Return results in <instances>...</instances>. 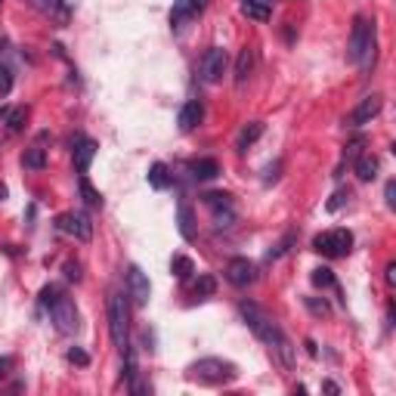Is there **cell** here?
Returning <instances> with one entry per match:
<instances>
[{
	"instance_id": "1",
	"label": "cell",
	"mask_w": 396,
	"mask_h": 396,
	"mask_svg": "<svg viewBox=\"0 0 396 396\" xmlns=\"http://www.w3.org/2000/svg\"><path fill=\"white\" fill-rule=\"evenodd\" d=\"M239 313L245 316L248 328H251V331L257 334V338L263 340L266 346H270L272 356H276L278 362L285 365V368H291V365H294V346H291V340L285 338L282 328L276 325V319H272L270 313H263L257 303H248V300L239 303Z\"/></svg>"
},
{
	"instance_id": "2",
	"label": "cell",
	"mask_w": 396,
	"mask_h": 396,
	"mask_svg": "<svg viewBox=\"0 0 396 396\" xmlns=\"http://www.w3.org/2000/svg\"><path fill=\"white\" fill-rule=\"evenodd\" d=\"M41 303L50 309V319H53V325L59 328L62 334H74V331L80 328L78 307H74V300L62 294L56 285H47V288L41 291Z\"/></svg>"
},
{
	"instance_id": "3",
	"label": "cell",
	"mask_w": 396,
	"mask_h": 396,
	"mask_svg": "<svg viewBox=\"0 0 396 396\" xmlns=\"http://www.w3.org/2000/svg\"><path fill=\"white\" fill-rule=\"evenodd\" d=\"M375 22H368V19L356 16L353 19V31H350V43H346V59L356 62V65H362L365 72H368L371 65H375Z\"/></svg>"
},
{
	"instance_id": "4",
	"label": "cell",
	"mask_w": 396,
	"mask_h": 396,
	"mask_svg": "<svg viewBox=\"0 0 396 396\" xmlns=\"http://www.w3.org/2000/svg\"><path fill=\"white\" fill-rule=\"evenodd\" d=\"M186 375L192 377V381L198 384H229L239 377V371H235L232 362H226V359H217V356H204L198 359V362H192L189 368H186Z\"/></svg>"
},
{
	"instance_id": "5",
	"label": "cell",
	"mask_w": 396,
	"mask_h": 396,
	"mask_svg": "<svg viewBox=\"0 0 396 396\" xmlns=\"http://www.w3.org/2000/svg\"><path fill=\"white\" fill-rule=\"evenodd\" d=\"M109 331H111V344H115L121 353H127V346H130V319H127V300H124V294L109 297Z\"/></svg>"
},
{
	"instance_id": "6",
	"label": "cell",
	"mask_w": 396,
	"mask_h": 396,
	"mask_svg": "<svg viewBox=\"0 0 396 396\" xmlns=\"http://www.w3.org/2000/svg\"><path fill=\"white\" fill-rule=\"evenodd\" d=\"M313 251H319L322 257H346L353 251V232L350 229H328V232L316 235L313 239Z\"/></svg>"
},
{
	"instance_id": "7",
	"label": "cell",
	"mask_w": 396,
	"mask_h": 396,
	"mask_svg": "<svg viewBox=\"0 0 396 396\" xmlns=\"http://www.w3.org/2000/svg\"><path fill=\"white\" fill-rule=\"evenodd\" d=\"M56 229L78 241H90L93 239V223H90V214L84 210H65V214L56 217Z\"/></svg>"
},
{
	"instance_id": "8",
	"label": "cell",
	"mask_w": 396,
	"mask_h": 396,
	"mask_svg": "<svg viewBox=\"0 0 396 396\" xmlns=\"http://www.w3.org/2000/svg\"><path fill=\"white\" fill-rule=\"evenodd\" d=\"M229 68V56L223 47H210L208 53L201 56V62H198V74H201L204 84H217V80L226 74Z\"/></svg>"
},
{
	"instance_id": "9",
	"label": "cell",
	"mask_w": 396,
	"mask_h": 396,
	"mask_svg": "<svg viewBox=\"0 0 396 396\" xmlns=\"http://www.w3.org/2000/svg\"><path fill=\"white\" fill-rule=\"evenodd\" d=\"M381 105H384V99L377 96V93H368V96H362L359 99V105L346 115V124L350 127H362V124H371L377 115H381Z\"/></svg>"
},
{
	"instance_id": "10",
	"label": "cell",
	"mask_w": 396,
	"mask_h": 396,
	"mask_svg": "<svg viewBox=\"0 0 396 396\" xmlns=\"http://www.w3.org/2000/svg\"><path fill=\"white\" fill-rule=\"evenodd\" d=\"M254 278H257V266L248 257H232L226 263V282L235 285V288H248Z\"/></svg>"
},
{
	"instance_id": "11",
	"label": "cell",
	"mask_w": 396,
	"mask_h": 396,
	"mask_svg": "<svg viewBox=\"0 0 396 396\" xmlns=\"http://www.w3.org/2000/svg\"><path fill=\"white\" fill-rule=\"evenodd\" d=\"M127 291H130V297H133L140 307H146L148 297H152V285H148V276H146V272H142L136 263L127 266Z\"/></svg>"
},
{
	"instance_id": "12",
	"label": "cell",
	"mask_w": 396,
	"mask_h": 396,
	"mask_svg": "<svg viewBox=\"0 0 396 396\" xmlns=\"http://www.w3.org/2000/svg\"><path fill=\"white\" fill-rule=\"evenodd\" d=\"M72 155H74V167H78V173L84 177V173L90 170V164H93L96 142H93L90 136H74V140H72Z\"/></svg>"
},
{
	"instance_id": "13",
	"label": "cell",
	"mask_w": 396,
	"mask_h": 396,
	"mask_svg": "<svg viewBox=\"0 0 396 396\" xmlns=\"http://www.w3.org/2000/svg\"><path fill=\"white\" fill-rule=\"evenodd\" d=\"M204 10V3H198V0H173V10H170V25L173 28H183V25H189L192 19H198Z\"/></svg>"
},
{
	"instance_id": "14",
	"label": "cell",
	"mask_w": 396,
	"mask_h": 396,
	"mask_svg": "<svg viewBox=\"0 0 396 396\" xmlns=\"http://www.w3.org/2000/svg\"><path fill=\"white\" fill-rule=\"evenodd\" d=\"M43 142H47V133H41L28 148H25V155H22L25 170H43V167H47V148H43Z\"/></svg>"
},
{
	"instance_id": "15",
	"label": "cell",
	"mask_w": 396,
	"mask_h": 396,
	"mask_svg": "<svg viewBox=\"0 0 396 396\" xmlns=\"http://www.w3.org/2000/svg\"><path fill=\"white\" fill-rule=\"evenodd\" d=\"M201 118H204V105L198 102V99H189V102L179 109L177 124H179V130H183V133H189V130H195L198 124H201Z\"/></svg>"
},
{
	"instance_id": "16",
	"label": "cell",
	"mask_w": 396,
	"mask_h": 396,
	"mask_svg": "<svg viewBox=\"0 0 396 396\" xmlns=\"http://www.w3.org/2000/svg\"><path fill=\"white\" fill-rule=\"evenodd\" d=\"M353 170H356V177L362 179V183H368V179L377 177V158L371 152H359L356 158H353Z\"/></svg>"
},
{
	"instance_id": "17",
	"label": "cell",
	"mask_w": 396,
	"mask_h": 396,
	"mask_svg": "<svg viewBox=\"0 0 396 396\" xmlns=\"http://www.w3.org/2000/svg\"><path fill=\"white\" fill-rule=\"evenodd\" d=\"M37 6H41V10L47 12L56 25H65L68 16H72V6H68V0H37Z\"/></svg>"
},
{
	"instance_id": "18",
	"label": "cell",
	"mask_w": 396,
	"mask_h": 396,
	"mask_svg": "<svg viewBox=\"0 0 396 396\" xmlns=\"http://www.w3.org/2000/svg\"><path fill=\"white\" fill-rule=\"evenodd\" d=\"M189 173H192V179H214L217 173H220V164H217V158H195V161H189Z\"/></svg>"
},
{
	"instance_id": "19",
	"label": "cell",
	"mask_w": 396,
	"mask_h": 396,
	"mask_svg": "<svg viewBox=\"0 0 396 396\" xmlns=\"http://www.w3.org/2000/svg\"><path fill=\"white\" fill-rule=\"evenodd\" d=\"M251 72H254V47H245L239 53V59H235V84L245 87Z\"/></svg>"
},
{
	"instance_id": "20",
	"label": "cell",
	"mask_w": 396,
	"mask_h": 396,
	"mask_svg": "<svg viewBox=\"0 0 396 396\" xmlns=\"http://www.w3.org/2000/svg\"><path fill=\"white\" fill-rule=\"evenodd\" d=\"M177 223H179V235H183L186 241H195V214H192V208L186 201H179L177 208Z\"/></svg>"
},
{
	"instance_id": "21",
	"label": "cell",
	"mask_w": 396,
	"mask_h": 396,
	"mask_svg": "<svg viewBox=\"0 0 396 396\" xmlns=\"http://www.w3.org/2000/svg\"><path fill=\"white\" fill-rule=\"evenodd\" d=\"M241 12L248 19H254V22H270L272 3H266V0H241Z\"/></svg>"
},
{
	"instance_id": "22",
	"label": "cell",
	"mask_w": 396,
	"mask_h": 396,
	"mask_svg": "<svg viewBox=\"0 0 396 396\" xmlns=\"http://www.w3.org/2000/svg\"><path fill=\"white\" fill-rule=\"evenodd\" d=\"M260 136H263V121L245 124V127H241V133H239V140H235V148H239V152H248V146H254Z\"/></svg>"
},
{
	"instance_id": "23",
	"label": "cell",
	"mask_w": 396,
	"mask_h": 396,
	"mask_svg": "<svg viewBox=\"0 0 396 396\" xmlns=\"http://www.w3.org/2000/svg\"><path fill=\"white\" fill-rule=\"evenodd\" d=\"M294 241H297V232L291 229V232H285L282 239H278L276 245H272L270 251H266V260H278V257H285V254L291 251V245H294Z\"/></svg>"
},
{
	"instance_id": "24",
	"label": "cell",
	"mask_w": 396,
	"mask_h": 396,
	"mask_svg": "<svg viewBox=\"0 0 396 396\" xmlns=\"http://www.w3.org/2000/svg\"><path fill=\"white\" fill-rule=\"evenodd\" d=\"M80 198L87 208H102V195H99V189H93L87 177H80Z\"/></svg>"
},
{
	"instance_id": "25",
	"label": "cell",
	"mask_w": 396,
	"mask_h": 396,
	"mask_svg": "<svg viewBox=\"0 0 396 396\" xmlns=\"http://www.w3.org/2000/svg\"><path fill=\"white\" fill-rule=\"evenodd\" d=\"M148 183H152L155 189H167V183H170V177H167V164L155 161V164L148 167Z\"/></svg>"
},
{
	"instance_id": "26",
	"label": "cell",
	"mask_w": 396,
	"mask_h": 396,
	"mask_svg": "<svg viewBox=\"0 0 396 396\" xmlns=\"http://www.w3.org/2000/svg\"><path fill=\"white\" fill-rule=\"evenodd\" d=\"M170 272H173L177 278H189L192 272H195V263H192L189 257H183V254H177V257L170 260Z\"/></svg>"
},
{
	"instance_id": "27",
	"label": "cell",
	"mask_w": 396,
	"mask_h": 396,
	"mask_svg": "<svg viewBox=\"0 0 396 396\" xmlns=\"http://www.w3.org/2000/svg\"><path fill=\"white\" fill-rule=\"evenodd\" d=\"M192 291H195V297H210L217 291V278L208 276V272H201V276L195 278V285H192Z\"/></svg>"
},
{
	"instance_id": "28",
	"label": "cell",
	"mask_w": 396,
	"mask_h": 396,
	"mask_svg": "<svg viewBox=\"0 0 396 396\" xmlns=\"http://www.w3.org/2000/svg\"><path fill=\"white\" fill-rule=\"evenodd\" d=\"M204 204H208L210 210H220V208H232V195H226V192H204Z\"/></svg>"
},
{
	"instance_id": "29",
	"label": "cell",
	"mask_w": 396,
	"mask_h": 396,
	"mask_svg": "<svg viewBox=\"0 0 396 396\" xmlns=\"http://www.w3.org/2000/svg\"><path fill=\"white\" fill-rule=\"evenodd\" d=\"M309 278H313L316 288H334V285H338V282H334V272L328 270V266H319V270H313V276H309Z\"/></svg>"
},
{
	"instance_id": "30",
	"label": "cell",
	"mask_w": 396,
	"mask_h": 396,
	"mask_svg": "<svg viewBox=\"0 0 396 396\" xmlns=\"http://www.w3.org/2000/svg\"><path fill=\"white\" fill-rule=\"evenodd\" d=\"M25 118H28V109H10V115L3 118V121L10 124V133H19V130L25 127Z\"/></svg>"
},
{
	"instance_id": "31",
	"label": "cell",
	"mask_w": 396,
	"mask_h": 396,
	"mask_svg": "<svg viewBox=\"0 0 396 396\" xmlns=\"http://www.w3.org/2000/svg\"><path fill=\"white\" fill-rule=\"evenodd\" d=\"M235 223V208H220V210H214V226L217 229H226V226H232Z\"/></svg>"
},
{
	"instance_id": "32",
	"label": "cell",
	"mask_w": 396,
	"mask_h": 396,
	"mask_svg": "<svg viewBox=\"0 0 396 396\" xmlns=\"http://www.w3.org/2000/svg\"><path fill=\"white\" fill-rule=\"evenodd\" d=\"M350 201V189H338L331 195V201H328V210H338V208H344V204Z\"/></svg>"
},
{
	"instance_id": "33",
	"label": "cell",
	"mask_w": 396,
	"mask_h": 396,
	"mask_svg": "<svg viewBox=\"0 0 396 396\" xmlns=\"http://www.w3.org/2000/svg\"><path fill=\"white\" fill-rule=\"evenodd\" d=\"M68 362H74V365H80V368H84V365H90V356H87L80 346H72V350H68Z\"/></svg>"
},
{
	"instance_id": "34",
	"label": "cell",
	"mask_w": 396,
	"mask_h": 396,
	"mask_svg": "<svg viewBox=\"0 0 396 396\" xmlns=\"http://www.w3.org/2000/svg\"><path fill=\"white\" fill-rule=\"evenodd\" d=\"M10 90H12V72L6 65H0V96H6Z\"/></svg>"
},
{
	"instance_id": "35",
	"label": "cell",
	"mask_w": 396,
	"mask_h": 396,
	"mask_svg": "<svg viewBox=\"0 0 396 396\" xmlns=\"http://www.w3.org/2000/svg\"><path fill=\"white\" fill-rule=\"evenodd\" d=\"M65 278L68 282H80V263L78 260H68L65 263Z\"/></svg>"
},
{
	"instance_id": "36",
	"label": "cell",
	"mask_w": 396,
	"mask_h": 396,
	"mask_svg": "<svg viewBox=\"0 0 396 396\" xmlns=\"http://www.w3.org/2000/svg\"><path fill=\"white\" fill-rule=\"evenodd\" d=\"M12 371V356H0V381Z\"/></svg>"
},
{
	"instance_id": "37",
	"label": "cell",
	"mask_w": 396,
	"mask_h": 396,
	"mask_svg": "<svg viewBox=\"0 0 396 396\" xmlns=\"http://www.w3.org/2000/svg\"><path fill=\"white\" fill-rule=\"evenodd\" d=\"M384 195H387V208H396V183H393V179H390V183H387V189H384Z\"/></svg>"
},
{
	"instance_id": "38",
	"label": "cell",
	"mask_w": 396,
	"mask_h": 396,
	"mask_svg": "<svg viewBox=\"0 0 396 396\" xmlns=\"http://www.w3.org/2000/svg\"><path fill=\"white\" fill-rule=\"evenodd\" d=\"M307 303H309V309H313V313H322V316L328 313V303H325V300H322V303H316L313 297H307Z\"/></svg>"
},
{
	"instance_id": "39",
	"label": "cell",
	"mask_w": 396,
	"mask_h": 396,
	"mask_svg": "<svg viewBox=\"0 0 396 396\" xmlns=\"http://www.w3.org/2000/svg\"><path fill=\"white\" fill-rule=\"evenodd\" d=\"M396 282V263H387V285Z\"/></svg>"
},
{
	"instance_id": "40",
	"label": "cell",
	"mask_w": 396,
	"mask_h": 396,
	"mask_svg": "<svg viewBox=\"0 0 396 396\" xmlns=\"http://www.w3.org/2000/svg\"><path fill=\"white\" fill-rule=\"evenodd\" d=\"M322 387H325L328 393H340V390H338V384H331V381H325V384H322Z\"/></svg>"
},
{
	"instance_id": "41",
	"label": "cell",
	"mask_w": 396,
	"mask_h": 396,
	"mask_svg": "<svg viewBox=\"0 0 396 396\" xmlns=\"http://www.w3.org/2000/svg\"><path fill=\"white\" fill-rule=\"evenodd\" d=\"M3 198H6V186H0V201H3Z\"/></svg>"
},
{
	"instance_id": "42",
	"label": "cell",
	"mask_w": 396,
	"mask_h": 396,
	"mask_svg": "<svg viewBox=\"0 0 396 396\" xmlns=\"http://www.w3.org/2000/svg\"><path fill=\"white\" fill-rule=\"evenodd\" d=\"M198 3H208V0H198Z\"/></svg>"
}]
</instances>
